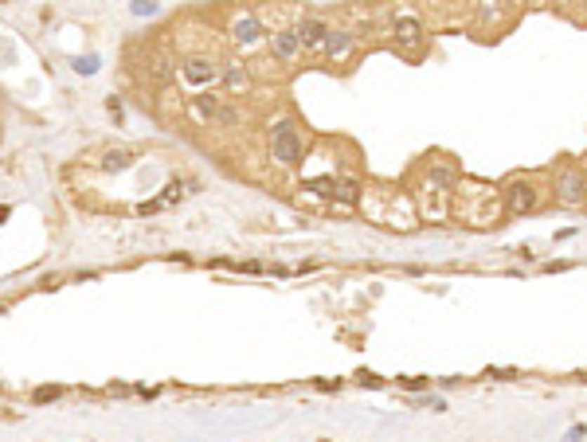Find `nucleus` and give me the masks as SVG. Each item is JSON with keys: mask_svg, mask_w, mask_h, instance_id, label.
Here are the masks:
<instances>
[{"mask_svg": "<svg viewBox=\"0 0 587 442\" xmlns=\"http://www.w3.org/2000/svg\"><path fill=\"white\" fill-rule=\"evenodd\" d=\"M325 59H329V63H349L352 55H357V36H352L349 27H329V36H325Z\"/></svg>", "mask_w": 587, "mask_h": 442, "instance_id": "423d86ee", "label": "nucleus"}, {"mask_svg": "<svg viewBox=\"0 0 587 442\" xmlns=\"http://www.w3.org/2000/svg\"><path fill=\"white\" fill-rule=\"evenodd\" d=\"M360 208H364L368 216L376 219V223H384V227H400V231H411L415 219H419L415 204H411L407 196H400V192H368V196L360 200Z\"/></svg>", "mask_w": 587, "mask_h": 442, "instance_id": "f257e3e1", "label": "nucleus"}, {"mask_svg": "<svg viewBox=\"0 0 587 442\" xmlns=\"http://www.w3.org/2000/svg\"><path fill=\"white\" fill-rule=\"evenodd\" d=\"M216 122H220V126H227V129H235L243 117H239V110H235V106H227V102H223L220 114H216Z\"/></svg>", "mask_w": 587, "mask_h": 442, "instance_id": "2eb2a0df", "label": "nucleus"}, {"mask_svg": "<svg viewBox=\"0 0 587 442\" xmlns=\"http://www.w3.org/2000/svg\"><path fill=\"white\" fill-rule=\"evenodd\" d=\"M220 106H223L220 98H211V94H196V98L188 102V114H192L196 122H216V114H220Z\"/></svg>", "mask_w": 587, "mask_h": 442, "instance_id": "f8f14e48", "label": "nucleus"}, {"mask_svg": "<svg viewBox=\"0 0 587 442\" xmlns=\"http://www.w3.org/2000/svg\"><path fill=\"white\" fill-rule=\"evenodd\" d=\"M59 399V388H36V403H51Z\"/></svg>", "mask_w": 587, "mask_h": 442, "instance_id": "a211bd4d", "label": "nucleus"}, {"mask_svg": "<svg viewBox=\"0 0 587 442\" xmlns=\"http://www.w3.org/2000/svg\"><path fill=\"white\" fill-rule=\"evenodd\" d=\"M94 63H98V59H79V63H74V71H83V74H91V71H94Z\"/></svg>", "mask_w": 587, "mask_h": 442, "instance_id": "6ab92c4d", "label": "nucleus"}, {"mask_svg": "<svg viewBox=\"0 0 587 442\" xmlns=\"http://www.w3.org/2000/svg\"><path fill=\"white\" fill-rule=\"evenodd\" d=\"M294 36H298L302 51H317V47H325L329 24H325L322 16H302V20H298V27H294Z\"/></svg>", "mask_w": 587, "mask_h": 442, "instance_id": "0eeeda50", "label": "nucleus"}, {"mask_svg": "<svg viewBox=\"0 0 587 442\" xmlns=\"http://www.w3.org/2000/svg\"><path fill=\"white\" fill-rule=\"evenodd\" d=\"M220 79H223V86H227V91H247V86H251V74L243 71V67H235V63L223 67Z\"/></svg>", "mask_w": 587, "mask_h": 442, "instance_id": "ddd939ff", "label": "nucleus"}, {"mask_svg": "<svg viewBox=\"0 0 587 442\" xmlns=\"http://www.w3.org/2000/svg\"><path fill=\"white\" fill-rule=\"evenodd\" d=\"M270 51H275V59H282V63H294V59H298L302 44H298V36H294V27H278V32H270Z\"/></svg>", "mask_w": 587, "mask_h": 442, "instance_id": "1a4fd4ad", "label": "nucleus"}, {"mask_svg": "<svg viewBox=\"0 0 587 442\" xmlns=\"http://www.w3.org/2000/svg\"><path fill=\"white\" fill-rule=\"evenodd\" d=\"M102 164H106L110 172H114V169H126V164H129V153H126V149H110Z\"/></svg>", "mask_w": 587, "mask_h": 442, "instance_id": "dca6fc26", "label": "nucleus"}, {"mask_svg": "<svg viewBox=\"0 0 587 442\" xmlns=\"http://www.w3.org/2000/svg\"><path fill=\"white\" fill-rule=\"evenodd\" d=\"M427 181H431L435 188H454V184H459V169L450 161H431L427 164Z\"/></svg>", "mask_w": 587, "mask_h": 442, "instance_id": "9b49d317", "label": "nucleus"}, {"mask_svg": "<svg viewBox=\"0 0 587 442\" xmlns=\"http://www.w3.org/2000/svg\"><path fill=\"white\" fill-rule=\"evenodd\" d=\"M153 74H157L161 82L173 79V63H169V59H157V63H153Z\"/></svg>", "mask_w": 587, "mask_h": 442, "instance_id": "f3484780", "label": "nucleus"}, {"mask_svg": "<svg viewBox=\"0 0 587 442\" xmlns=\"http://www.w3.org/2000/svg\"><path fill=\"white\" fill-rule=\"evenodd\" d=\"M333 200H341V204H360V184L357 181H337V192H333Z\"/></svg>", "mask_w": 587, "mask_h": 442, "instance_id": "4468645a", "label": "nucleus"}, {"mask_svg": "<svg viewBox=\"0 0 587 442\" xmlns=\"http://www.w3.org/2000/svg\"><path fill=\"white\" fill-rule=\"evenodd\" d=\"M392 39L400 47H407V51H415V47H423V39H427V27H423V20L415 16V12H395L392 16Z\"/></svg>", "mask_w": 587, "mask_h": 442, "instance_id": "39448f33", "label": "nucleus"}, {"mask_svg": "<svg viewBox=\"0 0 587 442\" xmlns=\"http://www.w3.org/2000/svg\"><path fill=\"white\" fill-rule=\"evenodd\" d=\"M270 157H275L278 164H286V169H298V164H302L305 141L298 137L294 122H278V126L270 129Z\"/></svg>", "mask_w": 587, "mask_h": 442, "instance_id": "f03ea898", "label": "nucleus"}, {"mask_svg": "<svg viewBox=\"0 0 587 442\" xmlns=\"http://www.w3.org/2000/svg\"><path fill=\"white\" fill-rule=\"evenodd\" d=\"M501 200H505V212H509V216H525V212L541 208V188L532 181H513L501 192Z\"/></svg>", "mask_w": 587, "mask_h": 442, "instance_id": "20e7f679", "label": "nucleus"}, {"mask_svg": "<svg viewBox=\"0 0 587 442\" xmlns=\"http://www.w3.org/2000/svg\"><path fill=\"white\" fill-rule=\"evenodd\" d=\"M552 192H556V200L564 208H579L587 200V176L579 169H560L556 181H552Z\"/></svg>", "mask_w": 587, "mask_h": 442, "instance_id": "7ed1b4c3", "label": "nucleus"}, {"mask_svg": "<svg viewBox=\"0 0 587 442\" xmlns=\"http://www.w3.org/2000/svg\"><path fill=\"white\" fill-rule=\"evenodd\" d=\"M220 71H223V67H216L211 59H204V55H192V59H184V79H188V82H211Z\"/></svg>", "mask_w": 587, "mask_h": 442, "instance_id": "9d476101", "label": "nucleus"}, {"mask_svg": "<svg viewBox=\"0 0 587 442\" xmlns=\"http://www.w3.org/2000/svg\"><path fill=\"white\" fill-rule=\"evenodd\" d=\"M231 39H235L239 47H255L258 39H263V27H258V16H255V12H243V16H235V24H231Z\"/></svg>", "mask_w": 587, "mask_h": 442, "instance_id": "6e6552de", "label": "nucleus"}]
</instances>
